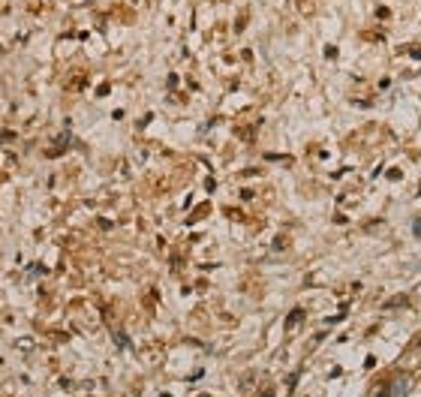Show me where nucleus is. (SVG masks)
<instances>
[{
  "instance_id": "nucleus-1",
  "label": "nucleus",
  "mask_w": 421,
  "mask_h": 397,
  "mask_svg": "<svg viewBox=\"0 0 421 397\" xmlns=\"http://www.w3.org/2000/svg\"><path fill=\"white\" fill-rule=\"evenodd\" d=\"M385 394H388V388H385V385H379V388H376V394H373V397H385Z\"/></svg>"
}]
</instances>
